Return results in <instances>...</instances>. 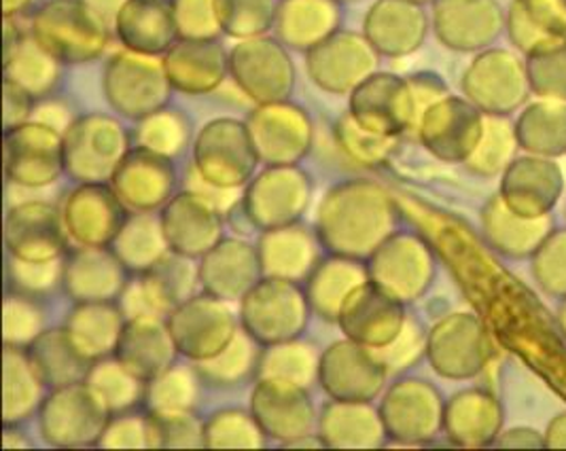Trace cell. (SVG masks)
I'll return each mask as SVG.
<instances>
[{"instance_id": "6da1fadb", "label": "cell", "mask_w": 566, "mask_h": 451, "mask_svg": "<svg viewBox=\"0 0 566 451\" xmlns=\"http://www.w3.org/2000/svg\"><path fill=\"white\" fill-rule=\"evenodd\" d=\"M119 32L132 50L161 51L175 34V15L159 0H129L119 13Z\"/></svg>"}, {"instance_id": "7a4b0ae2", "label": "cell", "mask_w": 566, "mask_h": 451, "mask_svg": "<svg viewBox=\"0 0 566 451\" xmlns=\"http://www.w3.org/2000/svg\"><path fill=\"white\" fill-rule=\"evenodd\" d=\"M272 13V0H219V20L232 34H258L270 25Z\"/></svg>"}]
</instances>
